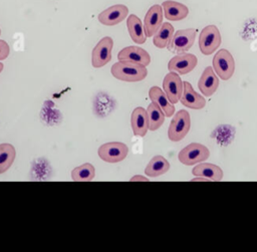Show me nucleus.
Instances as JSON below:
<instances>
[{"label": "nucleus", "mask_w": 257, "mask_h": 252, "mask_svg": "<svg viewBox=\"0 0 257 252\" xmlns=\"http://www.w3.org/2000/svg\"><path fill=\"white\" fill-rule=\"evenodd\" d=\"M110 72L114 78L126 82H138L145 79L148 75L147 66L127 61L113 63Z\"/></svg>", "instance_id": "nucleus-1"}, {"label": "nucleus", "mask_w": 257, "mask_h": 252, "mask_svg": "<svg viewBox=\"0 0 257 252\" xmlns=\"http://www.w3.org/2000/svg\"><path fill=\"white\" fill-rule=\"evenodd\" d=\"M191 128V117L190 113L181 109L177 111L174 115L173 119L170 122L168 129V138L172 142H180L182 141L189 133Z\"/></svg>", "instance_id": "nucleus-2"}, {"label": "nucleus", "mask_w": 257, "mask_h": 252, "mask_svg": "<svg viewBox=\"0 0 257 252\" xmlns=\"http://www.w3.org/2000/svg\"><path fill=\"white\" fill-rule=\"evenodd\" d=\"M209 156L210 151L206 146L199 143H192L180 151L178 159L183 165L193 166L206 161Z\"/></svg>", "instance_id": "nucleus-3"}, {"label": "nucleus", "mask_w": 257, "mask_h": 252, "mask_svg": "<svg viewBox=\"0 0 257 252\" xmlns=\"http://www.w3.org/2000/svg\"><path fill=\"white\" fill-rule=\"evenodd\" d=\"M128 153V148L120 142H109L101 145L97 150L98 157L109 164H115L123 161Z\"/></svg>", "instance_id": "nucleus-4"}, {"label": "nucleus", "mask_w": 257, "mask_h": 252, "mask_svg": "<svg viewBox=\"0 0 257 252\" xmlns=\"http://www.w3.org/2000/svg\"><path fill=\"white\" fill-rule=\"evenodd\" d=\"M213 68L223 80L231 78L235 71V60L232 54L225 48L218 50L213 58Z\"/></svg>", "instance_id": "nucleus-5"}, {"label": "nucleus", "mask_w": 257, "mask_h": 252, "mask_svg": "<svg viewBox=\"0 0 257 252\" xmlns=\"http://www.w3.org/2000/svg\"><path fill=\"white\" fill-rule=\"evenodd\" d=\"M221 44V34L215 25H207L199 36V48L205 55L212 54Z\"/></svg>", "instance_id": "nucleus-6"}, {"label": "nucleus", "mask_w": 257, "mask_h": 252, "mask_svg": "<svg viewBox=\"0 0 257 252\" xmlns=\"http://www.w3.org/2000/svg\"><path fill=\"white\" fill-rule=\"evenodd\" d=\"M196 34L197 31L193 28L178 30L176 33H174V36L167 48L174 53H185V51H188L193 46Z\"/></svg>", "instance_id": "nucleus-7"}, {"label": "nucleus", "mask_w": 257, "mask_h": 252, "mask_svg": "<svg viewBox=\"0 0 257 252\" xmlns=\"http://www.w3.org/2000/svg\"><path fill=\"white\" fill-rule=\"evenodd\" d=\"M113 40L109 36L102 37L91 52V64L94 68H100L111 60Z\"/></svg>", "instance_id": "nucleus-8"}, {"label": "nucleus", "mask_w": 257, "mask_h": 252, "mask_svg": "<svg viewBox=\"0 0 257 252\" xmlns=\"http://www.w3.org/2000/svg\"><path fill=\"white\" fill-rule=\"evenodd\" d=\"M163 89L172 103H177L182 96L184 82L175 71H170L163 80Z\"/></svg>", "instance_id": "nucleus-9"}, {"label": "nucleus", "mask_w": 257, "mask_h": 252, "mask_svg": "<svg viewBox=\"0 0 257 252\" xmlns=\"http://www.w3.org/2000/svg\"><path fill=\"white\" fill-rule=\"evenodd\" d=\"M128 14V9L123 4L112 5L98 14V21L105 26H113L123 21Z\"/></svg>", "instance_id": "nucleus-10"}, {"label": "nucleus", "mask_w": 257, "mask_h": 252, "mask_svg": "<svg viewBox=\"0 0 257 252\" xmlns=\"http://www.w3.org/2000/svg\"><path fill=\"white\" fill-rule=\"evenodd\" d=\"M197 56L192 53H181L170 59L168 69L179 74H187L191 72L197 65Z\"/></svg>", "instance_id": "nucleus-11"}, {"label": "nucleus", "mask_w": 257, "mask_h": 252, "mask_svg": "<svg viewBox=\"0 0 257 252\" xmlns=\"http://www.w3.org/2000/svg\"><path fill=\"white\" fill-rule=\"evenodd\" d=\"M163 16L164 11L161 5L155 4L150 7L144 20V28L147 37H152L157 33L163 24Z\"/></svg>", "instance_id": "nucleus-12"}, {"label": "nucleus", "mask_w": 257, "mask_h": 252, "mask_svg": "<svg viewBox=\"0 0 257 252\" xmlns=\"http://www.w3.org/2000/svg\"><path fill=\"white\" fill-rule=\"evenodd\" d=\"M118 61H127L148 66L151 63V55L140 46H126L117 54Z\"/></svg>", "instance_id": "nucleus-13"}, {"label": "nucleus", "mask_w": 257, "mask_h": 252, "mask_svg": "<svg viewBox=\"0 0 257 252\" xmlns=\"http://www.w3.org/2000/svg\"><path fill=\"white\" fill-rule=\"evenodd\" d=\"M131 125L135 136L145 137L149 131V118L147 109L142 106L136 107L131 115Z\"/></svg>", "instance_id": "nucleus-14"}, {"label": "nucleus", "mask_w": 257, "mask_h": 252, "mask_svg": "<svg viewBox=\"0 0 257 252\" xmlns=\"http://www.w3.org/2000/svg\"><path fill=\"white\" fill-rule=\"evenodd\" d=\"M180 100L183 105L193 109H202L206 105V99L194 90L189 81H184V89Z\"/></svg>", "instance_id": "nucleus-15"}, {"label": "nucleus", "mask_w": 257, "mask_h": 252, "mask_svg": "<svg viewBox=\"0 0 257 252\" xmlns=\"http://www.w3.org/2000/svg\"><path fill=\"white\" fill-rule=\"evenodd\" d=\"M198 87L205 96H211L216 92L219 87V79L212 67L208 66L204 69L199 79Z\"/></svg>", "instance_id": "nucleus-16"}, {"label": "nucleus", "mask_w": 257, "mask_h": 252, "mask_svg": "<svg viewBox=\"0 0 257 252\" xmlns=\"http://www.w3.org/2000/svg\"><path fill=\"white\" fill-rule=\"evenodd\" d=\"M150 99L155 102L165 113L166 116L170 117L175 113L174 103L170 101L167 94L159 86H152L149 90Z\"/></svg>", "instance_id": "nucleus-17"}, {"label": "nucleus", "mask_w": 257, "mask_h": 252, "mask_svg": "<svg viewBox=\"0 0 257 252\" xmlns=\"http://www.w3.org/2000/svg\"><path fill=\"white\" fill-rule=\"evenodd\" d=\"M165 17L171 21H179L187 17L189 13L188 7L180 2L167 0L162 3Z\"/></svg>", "instance_id": "nucleus-18"}, {"label": "nucleus", "mask_w": 257, "mask_h": 252, "mask_svg": "<svg viewBox=\"0 0 257 252\" xmlns=\"http://www.w3.org/2000/svg\"><path fill=\"white\" fill-rule=\"evenodd\" d=\"M126 27H127L128 34L135 43L143 44L146 42L147 35L145 32V28L141 19L137 15L131 14L127 17Z\"/></svg>", "instance_id": "nucleus-19"}, {"label": "nucleus", "mask_w": 257, "mask_h": 252, "mask_svg": "<svg viewBox=\"0 0 257 252\" xmlns=\"http://www.w3.org/2000/svg\"><path fill=\"white\" fill-rule=\"evenodd\" d=\"M192 174L196 177H204L209 179L210 181H221L223 179V171L220 167L214 165V164H209V163H204V164H199L192 170Z\"/></svg>", "instance_id": "nucleus-20"}, {"label": "nucleus", "mask_w": 257, "mask_h": 252, "mask_svg": "<svg viewBox=\"0 0 257 252\" xmlns=\"http://www.w3.org/2000/svg\"><path fill=\"white\" fill-rule=\"evenodd\" d=\"M170 170V163L163 156H155L151 159L145 169V174L151 178H156L166 174Z\"/></svg>", "instance_id": "nucleus-21"}, {"label": "nucleus", "mask_w": 257, "mask_h": 252, "mask_svg": "<svg viewBox=\"0 0 257 252\" xmlns=\"http://www.w3.org/2000/svg\"><path fill=\"white\" fill-rule=\"evenodd\" d=\"M16 157V151L11 144H0V175L7 172Z\"/></svg>", "instance_id": "nucleus-22"}, {"label": "nucleus", "mask_w": 257, "mask_h": 252, "mask_svg": "<svg viewBox=\"0 0 257 252\" xmlns=\"http://www.w3.org/2000/svg\"><path fill=\"white\" fill-rule=\"evenodd\" d=\"M174 36V27L171 23L165 22L154 35V45L158 48H165L171 42Z\"/></svg>", "instance_id": "nucleus-23"}, {"label": "nucleus", "mask_w": 257, "mask_h": 252, "mask_svg": "<svg viewBox=\"0 0 257 252\" xmlns=\"http://www.w3.org/2000/svg\"><path fill=\"white\" fill-rule=\"evenodd\" d=\"M148 118H149V130L154 132L162 127L165 121V113L164 111L155 103L151 102L147 108Z\"/></svg>", "instance_id": "nucleus-24"}, {"label": "nucleus", "mask_w": 257, "mask_h": 252, "mask_svg": "<svg viewBox=\"0 0 257 252\" xmlns=\"http://www.w3.org/2000/svg\"><path fill=\"white\" fill-rule=\"evenodd\" d=\"M95 177V169L89 164L85 163L71 171V179L74 182H89L92 181Z\"/></svg>", "instance_id": "nucleus-25"}, {"label": "nucleus", "mask_w": 257, "mask_h": 252, "mask_svg": "<svg viewBox=\"0 0 257 252\" xmlns=\"http://www.w3.org/2000/svg\"><path fill=\"white\" fill-rule=\"evenodd\" d=\"M10 53V47L5 40H0V60L6 59Z\"/></svg>", "instance_id": "nucleus-26"}, {"label": "nucleus", "mask_w": 257, "mask_h": 252, "mask_svg": "<svg viewBox=\"0 0 257 252\" xmlns=\"http://www.w3.org/2000/svg\"><path fill=\"white\" fill-rule=\"evenodd\" d=\"M150 180L141 175H135L130 179V182H149Z\"/></svg>", "instance_id": "nucleus-27"}, {"label": "nucleus", "mask_w": 257, "mask_h": 252, "mask_svg": "<svg viewBox=\"0 0 257 252\" xmlns=\"http://www.w3.org/2000/svg\"><path fill=\"white\" fill-rule=\"evenodd\" d=\"M198 181L204 182V181H210V180L207 179V178H204V177H197V178H194V179L191 180V182H198Z\"/></svg>", "instance_id": "nucleus-28"}, {"label": "nucleus", "mask_w": 257, "mask_h": 252, "mask_svg": "<svg viewBox=\"0 0 257 252\" xmlns=\"http://www.w3.org/2000/svg\"><path fill=\"white\" fill-rule=\"evenodd\" d=\"M3 68H4V65H3V63H2V62H0V73L2 72Z\"/></svg>", "instance_id": "nucleus-29"}, {"label": "nucleus", "mask_w": 257, "mask_h": 252, "mask_svg": "<svg viewBox=\"0 0 257 252\" xmlns=\"http://www.w3.org/2000/svg\"><path fill=\"white\" fill-rule=\"evenodd\" d=\"M0 35H1V29H0Z\"/></svg>", "instance_id": "nucleus-30"}]
</instances>
